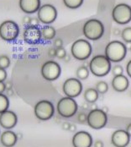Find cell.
<instances>
[{"label":"cell","mask_w":131,"mask_h":147,"mask_svg":"<svg viewBox=\"0 0 131 147\" xmlns=\"http://www.w3.org/2000/svg\"><path fill=\"white\" fill-rule=\"evenodd\" d=\"M6 90L5 84L3 81H0V93H3Z\"/></svg>","instance_id":"cell-41"},{"label":"cell","mask_w":131,"mask_h":147,"mask_svg":"<svg viewBox=\"0 0 131 147\" xmlns=\"http://www.w3.org/2000/svg\"><path fill=\"white\" fill-rule=\"evenodd\" d=\"M18 140V135L11 130H6L0 135V142L5 147H13Z\"/></svg>","instance_id":"cell-19"},{"label":"cell","mask_w":131,"mask_h":147,"mask_svg":"<svg viewBox=\"0 0 131 147\" xmlns=\"http://www.w3.org/2000/svg\"><path fill=\"white\" fill-rule=\"evenodd\" d=\"M71 126V123H69L68 122H64L61 125V128L64 129V130H69V128Z\"/></svg>","instance_id":"cell-40"},{"label":"cell","mask_w":131,"mask_h":147,"mask_svg":"<svg viewBox=\"0 0 131 147\" xmlns=\"http://www.w3.org/2000/svg\"><path fill=\"white\" fill-rule=\"evenodd\" d=\"M63 3L65 6H66L67 8L75 9L82 6L83 0H63Z\"/></svg>","instance_id":"cell-24"},{"label":"cell","mask_w":131,"mask_h":147,"mask_svg":"<svg viewBox=\"0 0 131 147\" xmlns=\"http://www.w3.org/2000/svg\"><path fill=\"white\" fill-rule=\"evenodd\" d=\"M121 37L125 42H131V27H126L122 30Z\"/></svg>","instance_id":"cell-26"},{"label":"cell","mask_w":131,"mask_h":147,"mask_svg":"<svg viewBox=\"0 0 131 147\" xmlns=\"http://www.w3.org/2000/svg\"><path fill=\"white\" fill-rule=\"evenodd\" d=\"M121 32H122V30H120L118 29V28H114V30H113V34L114 36H119V35H121Z\"/></svg>","instance_id":"cell-42"},{"label":"cell","mask_w":131,"mask_h":147,"mask_svg":"<svg viewBox=\"0 0 131 147\" xmlns=\"http://www.w3.org/2000/svg\"><path fill=\"white\" fill-rule=\"evenodd\" d=\"M6 94V96H8V97H10V96H14V94H15V92H14V90H13V89H7L5 91H4Z\"/></svg>","instance_id":"cell-37"},{"label":"cell","mask_w":131,"mask_h":147,"mask_svg":"<svg viewBox=\"0 0 131 147\" xmlns=\"http://www.w3.org/2000/svg\"><path fill=\"white\" fill-rule=\"evenodd\" d=\"M89 73H90L89 69L87 67H86V66L82 65V66H80L76 69V74L77 79H79L80 80H84L89 76Z\"/></svg>","instance_id":"cell-22"},{"label":"cell","mask_w":131,"mask_h":147,"mask_svg":"<svg viewBox=\"0 0 131 147\" xmlns=\"http://www.w3.org/2000/svg\"><path fill=\"white\" fill-rule=\"evenodd\" d=\"M111 85L114 90H116L118 92H124L128 89L130 82H129L128 78L125 75L121 74V75L114 77V79L112 80Z\"/></svg>","instance_id":"cell-18"},{"label":"cell","mask_w":131,"mask_h":147,"mask_svg":"<svg viewBox=\"0 0 131 147\" xmlns=\"http://www.w3.org/2000/svg\"><path fill=\"white\" fill-rule=\"evenodd\" d=\"M130 141V137L126 130L118 129L112 134L111 142L115 147H126Z\"/></svg>","instance_id":"cell-15"},{"label":"cell","mask_w":131,"mask_h":147,"mask_svg":"<svg viewBox=\"0 0 131 147\" xmlns=\"http://www.w3.org/2000/svg\"><path fill=\"white\" fill-rule=\"evenodd\" d=\"M9 107V97L3 93H0V114L7 111Z\"/></svg>","instance_id":"cell-23"},{"label":"cell","mask_w":131,"mask_h":147,"mask_svg":"<svg viewBox=\"0 0 131 147\" xmlns=\"http://www.w3.org/2000/svg\"><path fill=\"white\" fill-rule=\"evenodd\" d=\"M37 15L41 23L45 25H50L56 20L57 17V10L53 5L46 3L41 6L37 12Z\"/></svg>","instance_id":"cell-12"},{"label":"cell","mask_w":131,"mask_h":147,"mask_svg":"<svg viewBox=\"0 0 131 147\" xmlns=\"http://www.w3.org/2000/svg\"><path fill=\"white\" fill-rule=\"evenodd\" d=\"M126 72L129 77L131 78V59L128 62L127 65H126Z\"/></svg>","instance_id":"cell-36"},{"label":"cell","mask_w":131,"mask_h":147,"mask_svg":"<svg viewBox=\"0 0 131 147\" xmlns=\"http://www.w3.org/2000/svg\"><path fill=\"white\" fill-rule=\"evenodd\" d=\"M90 107H91V110H93V109H97L98 106L95 103H90Z\"/></svg>","instance_id":"cell-47"},{"label":"cell","mask_w":131,"mask_h":147,"mask_svg":"<svg viewBox=\"0 0 131 147\" xmlns=\"http://www.w3.org/2000/svg\"><path fill=\"white\" fill-rule=\"evenodd\" d=\"M127 133H128V134L130 135V137L131 138V123L130 124H128L127 125V127H126V129H125Z\"/></svg>","instance_id":"cell-44"},{"label":"cell","mask_w":131,"mask_h":147,"mask_svg":"<svg viewBox=\"0 0 131 147\" xmlns=\"http://www.w3.org/2000/svg\"><path fill=\"white\" fill-rule=\"evenodd\" d=\"M87 115L85 113H83V112H80V113L77 114V116H76V120H77V122H78L79 123H82V124L87 123Z\"/></svg>","instance_id":"cell-29"},{"label":"cell","mask_w":131,"mask_h":147,"mask_svg":"<svg viewBox=\"0 0 131 147\" xmlns=\"http://www.w3.org/2000/svg\"><path fill=\"white\" fill-rule=\"evenodd\" d=\"M93 146L94 147H103L104 146V145H103V142H102V140H97L94 142V144H93Z\"/></svg>","instance_id":"cell-39"},{"label":"cell","mask_w":131,"mask_h":147,"mask_svg":"<svg viewBox=\"0 0 131 147\" xmlns=\"http://www.w3.org/2000/svg\"><path fill=\"white\" fill-rule=\"evenodd\" d=\"M41 6V0H19L20 9L27 15L38 12Z\"/></svg>","instance_id":"cell-17"},{"label":"cell","mask_w":131,"mask_h":147,"mask_svg":"<svg viewBox=\"0 0 131 147\" xmlns=\"http://www.w3.org/2000/svg\"><path fill=\"white\" fill-rule=\"evenodd\" d=\"M126 47H127V49H131V42H126Z\"/></svg>","instance_id":"cell-48"},{"label":"cell","mask_w":131,"mask_h":147,"mask_svg":"<svg viewBox=\"0 0 131 147\" xmlns=\"http://www.w3.org/2000/svg\"><path fill=\"white\" fill-rule=\"evenodd\" d=\"M130 51H131V49H130Z\"/></svg>","instance_id":"cell-49"},{"label":"cell","mask_w":131,"mask_h":147,"mask_svg":"<svg viewBox=\"0 0 131 147\" xmlns=\"http://www.w3.org/2000/svg\"><path fill=\"white\" fill-rule=\"evenodd\" d=\"M62 90L66 96L72 98L77 97L82 91V84L77 78H69L65 80Z\"/></svg>","instance_id":"cell-11"},{"label":"cell","mask_w":131,"mask_h":147,"mask_svg":"<svg viewBox=\"0 0 131 147\" xmlns=\"http://www.w3.org/2000/svg\"><path fill=\"white\" fill-rule=\"evenodd\" d=\"M23 38L24 41L30 45L38 44L41 39V30L38 26H27L23 33Z\"/></svg>","instance_id":"cell-13"},{"label":"cell","mask_w":131,"mask_h":147,"mask_svg":"<svg viewBox=\"0 0 131 147\" xmlns=\"http://www.w3.org/2000/svg\"><path fill=\"white\" fill-rule=\"evenodd\" d=\"M7 79V72L4 69L0 68V81L4 82Z\"/></svg>","instance_id":"cell-31"},{"label":"cell","mask_w":131,"mask_h":147,"mask_svg":"<svg viewBox=\"0 0 131 147\" xmlns=\"http://www.w3.org/2000/svg\"><path fill=\"white\" fill-rule=\"evenodd\" d=\"M57 108L60 116L68 118H72L76 113L78 110V105L74 98L65 96L59 100Z\"/></svg>","instance_id":"cell-5"},{"label":"cell","mask_w":131,"mask_h":147,"mask_svg":"<svg viewBox=\"0 0 131 147\" xmlns=\"http://www.w3.org/2000/svg\"><path fill=\"white\" fill-rule=\"evenodd\" d=\"M90 72L97 77L106 76L111 71V61L105 55H96L89 62Z\"/></svg>","instance_id":"cell-1"},{"label":"cell","mask_w":131,"mask_h":147,"mask_svg":"<svg viewBox=\"0 0 131 147\" xmlns=\"http://www.w3.org/2000/svg\"><path fill=\"white\" fill-rule=\"evenodd\" d=\"M63 46V41L61 39V38H57L55 41H54V47L56 48H58V47H61Z\"/></svg>","instance_id":"cell-34"},{"label":"cell","mask_w":131,"mask_h":147,"mask_svg":"<svg viewBox=\"0 0 131 147\" xmlns=\"http://www.w3.org/2000/svg\"><path fill=\"white\" fill-rule=\"evenodd\" d=\"M66 54H67L66 53V49L63 47L57 48V57L58 59H64V58L66 57Z\"/></svg>","instance_id":"cell-30"},{"label":"cell","mask_w":131,"mask_h":147,"mask_svg":"<svg viewBox=\"0 0 131 147\" xmlns=\"http://www.w3.org/2000/svg\"><path fill=\"white\" fill-rule=\"evenodd\" d=\"M96 90L99 94H105L108 90V85L105 82V81H98L96 84Z\"/></svg>","instance_id":"cell-25"},{"label":"cell","mask_w":131,"mask_h":147,"mask_svg":"<svg viewBox=\"0 0 131 147\" xmlns=\"http://www.w3.org/2000/svg\"><path fill=\"white\" fill-rule=\"evenodd\" d=\"M19 27L13 20H5L0 25V37L6 42H13L19 36Z\"/></svg>","instance_id":"cell-9"},{"label":"cell","mask_w":131,"mask_h":147,"mask_svg":"<svg viewBox=\"0 0 131 147\" xmlns=\"http://www.w3.org/2000/svg\"><path fill=\"white\" fill-rule=\"evenodd\" d=\"M76 126L75 124H71V126L69 128V131L70 132H74V131H76Z\"/></svg>","instance_id":"cell-45"},{"label":"cell","mask_w":131,"mask_h":147,"mask_svg":"<svg viewBox=\"0 0 131 147\" xmlns=\"http://www.w3.org/2000/svg\"><path fill=\"white\" fill-rule=\"evenodd\" d=\"M10 65V59L7 55H1L0 56V68L6 69Z\"/></svg>","instance_id":"cell-27"},{"label":"cell","mask_w":131,"mask_h":147,"mask_svg":"<svg viewBox=\"0 0 131 147\" xmlns=\"http://www.w3.org/2000/svg\"><path fill=\"white\" fill-rule=\"evenodd\" d=\"M30 20H31V17H29V15H25V17H23L22 19V22L24 25H25L26 26H29L30 24Z\"/></svg>","instance_id":"cell-35"},{"label":"cell","mask_w":131,"mask_h":147,"mask_svg":"<svg viewBox=\"0 0 131 147\" xmlns=\"http://www.w3.org/2000/svg\"><path fill=\"white\" fill-rule=\"evenodd\" d=\"M127 47L119 41H111L105 47V56L111 62L118 63L125 59Z\"/></svg>","instance_id":"cell-2"},{"label":"cell","mask_w":131,"mask_h":147,"mask_svg":"<svg viewBox=\"0 0 131 147\" xmlns=\"http://www.w3.org/2000/svg\"><path fill=\"white\" fill-rule=\"evenodd\" d=\"M41 36L42 39L45 41H51L55 38L57 31L53 26H51L49 25H45L41 29Z\"/></svg>","instance_id":"cell-20"},{"label":"cell","mask_w":131,"mask_h":147,"mask_svg":"<svg viewBox=\"0 0 131 147\" xmlns=\"http://www.w3.org/2000/svg\"><path fill=\"white\" fill-rule=\"evenodd\" d=\"M82 32L87 39L97 41L102 36L104 33V26L99 20L91 19L84 24Z\"/></svg>","instance_id":"cell-3"},{"label":"cell","mask_w":131,"mask_h":147,"mask_svg":"<svg viewBox=\"0 0 131 147\" xmlns=\"http://www.w3.org/2000/svg\"><path fill=\"white\" fill-rule=\"evenodd\" d=\"M48 55L51 58H55L57 57V48L56 47H51L48 51Z\"/></svg>","instance_id":"cell-32"},{"label":"cell","mask_w":131,"mask_h":147,"mask_svg":"<svg viewBox=\"0 0 131 147\" xmlns=\"http://www.w3.org/2000/svg\"><path fill=\"white\" fill-rule=\"evenodd\" d=\"M92 47L90 42L84 39H78L72 45L71 53L75 59L79 61L87 60L92 54Z\"/></svg>","instance_id":"cell-4"},{"label":"cell","mask_w":131,"mask_h":147,"mask_svg":"<svg viewBox=\"0 0 131 147\" xmlns=\"http://www.w3.org/2000/svg\"><path fill=\"white\" fill-rule=\"evenodd\" d=\"M98 95H99V93L97 91L96 89L90 87V88H87L84 91L83 96L87 102L95 103L98 99Z\"/></svg>","instance_id":"cell-21"},{"label":"cell","mask_w":131,"mask_h":147,"mask_svg":"<svg viewBox=\"0 0 131 147\" xmlns=\"http://www.w3.org/2000/svg\"><path fill=\"white\" fill-rule=\"evenodd\" d=\"M18 123V117L12 111H5L0 114V125L2 128L10 130L15 128Z\"/></svg>","instance_id":"cell-16"},{"label":"cell","mask_w":131,"mask_h":147,"mask_svg":"<svg viewBox=\"0 0 131 147\" xmlns=\"http://www.w3.org/2000/svg\"><path fill=\"white\" fill-rule=\"evenodd\" d=\"M40 20L38 19V17L37 18H35V17H34V18H31V20H30V26H39V25H40Z\"/></svg>","instance_id":"cell-33"},{"label":"cell","mask_w":131,"mask_h":147,"mask_svg":"<svg viewBox=\"0 0 131 147\" xmlns=\"http://www.w3.org/2000/svg\"><path fill=\"white\" fill-rule=\"evenodd\" d=\"M63 60H64L66 63H68V62L71 60V57H70V55H69V54H66V57L64 58V59H63Z\"/></svg>","instance_id":"cell-46"},{"label":"cell","mask_w":131,"mask_h":147,"mask_svg":"<svg viewBox=\"0 0 131 147\" xmlns=\"http://www.w3.org/2000/svg\"><path fill=\"white\" fill-rule=\"evenodd\" d=\"M112 18L118 25H126L131 21V7L126 3H118L112 11Z\"/></svg>","instance_id":"cell-8"},{"label":"cell","mask_w":131,"mask_h":147,"mask_svg":"<svg viewBox=\"0 0 131 147\" xmlns=\"http://www.w3.org/2000/svg\"><path fill=\"white\" fill-rule=\"evenodd\" d=\"M73 147H92V137L87 131H78L72 137Z\"/></svg>","instance_id":"cell-14"},{"label":"cell","mask_w":131,"mask_h":147,"mask_svg":"<svg viewBox=\"0 0 131 147\" xmlns=\"http://www.w3.org/2000/svg\"><path fill=\"white\" fill-rule=\"evenodd\" d=\"M4 84H5V87H6V90L7 89H12L13 87V82L11 80H5L4 81Z\"/></svg>","instance_id":"cell-38"},{"label":"cell","mask_w":131,"mask_h":147,"mask_svg":"<svg viewBox=\"0 0 131 147\" xmlns=\"http://www.w3.org/2000/svg\"><path fill=\"white\" fill-rule=\"evenodd\" d=\"M35 117L41 121H47L55 114V107L51 102L47 100L39 101L34 108Z\"/></svg>","instance_id":"cell-7"},{"label":"cell","mask_w":131,"mask_h":147,"mask_svg":"<svg viewBox=\"0 0 131 147\" xmlns=\"http://www.w3.org/2000/svg\"><path fill=\"white\" fill-rule=\"evenodd\" d=\"M111 71L114 76H118V75H121L124 73V69L121 65H118L117 64L115 66H114L112 69H111Z\"/></svg>","instance_id":"cell-28"},{"label":"cell","mask_w":131,"mask_h":147,"mask_svg":"<svg viewBox=\"0 0 131 147\" xmlns=\"http://www.w3.org/2000/svg\"><path fill=\"white\" fill-rule=\"evenodd\" d=\"M108 123L107 113L102 109H93L91 110L87 114V125L92 129H101L106 126Z\"/></svg>","instance_id":"cell-6"},{"label":"cell","mask_w":131,"mask_h":147,"mask_svg":"<svg viewBox=\"0 0 131 147\" xmlns=\"http://www.w3.org/2000/svg\"><path fill=\"white\" fill-rule=\"evenodd\" d=\"M61 73V66L57 62L49 60L41 67V75L45 80L54 81L57 80Z\"/></svg>","instance_id":"cell-10"},{"label":"cell","mask_w":131,"mask_h":147,"mask_svg":"<svg viewBox=\"0 0 131 147\" xmlns=\"http://www.w3.org/2000/svg\"><path fill=\"white\" fill-rule=\"evenodd\" d=\"M82 107L83 108V109H85V110H87V109H89V107H90V103L87 102H85L83 103L82 105Z\"/></svg>","instance_id":"cell-43"}]
</instances>
